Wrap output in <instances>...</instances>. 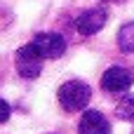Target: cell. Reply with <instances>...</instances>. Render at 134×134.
<instances>
[{"mask_svg": "<svg viewBox=\"0 0 134 134\" xmlns=\"http://www.w3.org/2000/svg\"><path fill=\"white\" fill-rule=\"evenodd\" d=\"M14 64H16V71H19V75H21V78L33 80V78H38V75L42 73V59L38 57V52L33 49V45H31V42L16 49Z\"/></svg>", "mask_w": 134, "mask_h": 134, "instance_id": "3957f363", "label": "cell"}, {"mask_svg": "<svg viewBox=\"0 0 134 134\" xmlns=\"http://www.w3.org/2000/svg\"><path fill=\"white\" fill-rule=\"evenodd\" d=\"M134 75L132 71L122 68V66H111L104 75H101V87L108 92V94H122L132 87Z\"/></svg>", "mask_w": 134, "mask_h": 134, "instance_id": "5b68a950", "label": "cell"}, {"mask_svg": "<svg viewBox=\"0 0 134 134\" xmlns=\"http://www.w3.org/2000/svg\"><path fill=\"white\" fill-rule=\"evenodd\" d=\"M118 47L125 54H134V21H127L118 31Z\"/></svg>", "mask_w": 134, "mask_h": 134, "instance_id": "52a82bcc", "label": "cell"}, {"mask_svg": "<svg viewBox=\"0 0 134 134\" xmlns=\"http://www.w3.org/2000/svg\"><path fill=\"white\" fill-rule=\"evenodd\" d=\"M115 115H118L120 120L134 122V94L125 97L122 101H118V106H115Z\"/></svg>", "mask_w": 134, "mask_h": 134, "instance_id": "ba28073f", "label": "cell"}, {"mask_svg": "<svg viewBox=\"0 0 134 134\" xmlns=\"http://www.w3.org/2000/svg\"><path fill=\"white\" fill-rule=\"evenodd\" d=\"M31 45H33V49L38 52V57L42 61L45 59H59L66 52V40L59 33H38L31 40Z\"/></svg>", "mask_w": 134, "mask_h": 134, "instance_id": "7a4b0ae2", "label": "cell"}, {"mask_svg": "<svg viewBox=\"0 0 134 134\" xmlns=\"http://www.w3.org/2000/svg\"><path fill=\"white\" fill-rule=\"evenodd\" d=\"M106 21H108L106 7H90L85 12H80V16L75 19V31L80 35H94L106 26Z\"/></svg>", "mask_w": 134, "mask_h": 134, "instance_id": "277c9868", "label": "cell"}, {"mask_svg": "<svg viewBox=\"0 0 134 134\" xmlns=\"http://www.w3.org/2000/svg\"><path fill=\"white\" fill-rule=\"evenodd\" d=\"M78 134H111V122L101 111H85L78 122Z\"/></svg>", "mask_w": 134, "mask_h": 134, "instance_id": "8992f818", "label": "cell"}, {"mask_svg": "<svg viewBox=\"0 0 134 134\" xmlns=\"http://www.w3.org/2000/svg\"><path fill=\"white\" fill-rule=\"evenodd\" d=\"M92 99V90L82 80H68L59 87V104L66 113H78L82 111Z\"/></svg>", "mask_w": 134, "mask_h": 134, "instance_id": "6da1fadb", "label": "cell"}, {"mask_svg": "<svg viewBox=\"0 0 134 134\" xmlns=\"http://www.w3.org/2000/svg\"><path fill=\"white\" fill-rule=\"evenodd\" d=\"M9 113H12V108H9V104H7L5 99H0V125L9 120Z\"/></svg>", "mask_w": 134, "mask_h": 134, "instance_id": "9c48e42d", "label": "cell"}]
</instances>
